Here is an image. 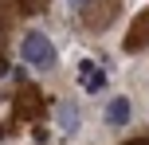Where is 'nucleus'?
Segmentation results:
<instances>
[{
  "mask_svg": "<svg viewBox=\"0 0 149 145\" xmlns=\"http://www.w3.org/2000/svg\"><path fill=\"white\" fill-rule=\"evenodd\" d=\"M20 59L28 67H36V71H47V67H55V43L43 31H28L20 39Z\"/></svg>",
  "mask_w": 149,
  "mask_h": 145,
  "instance_id": "f257e3e1",
  "label": "nucleus"
},
{
  "mask_svg": "<svg viewBox=\"0 0 149 145\" xmlns=\"http://www.w3.org/2000/svg\"><path fill=\"white\" fill-rule=\"evenodd\" d=\"M79 83L86 94H98V90H106V71L94 59H79Z\"/></svg>",
  "mask_w": 149,
  "mask_h": 145,
  "instance_id": "f03ea898",
  "label": "nucleus"
},
{
  "mask_svg": "<svg viewBox=\"0 0 149 145\" xmlns=\"http://www.w3.org/2000/svg\"><path fill=\"white\" fill-rule=\"evenodd\" d=\"M130 98H110L106 102V122L110 126H130Z\"/></svg>",
  "mask_w": 149,
  "mask_h": 145,
  "instance_id": "7ed1b4c3",
  "label": "nucleus"
},
{
  "mask_svg": "<svg viewBox=\"0 0 149 145\" xmlns=\"http://www.w3.org/2000/svg\"><path fill=\"white\" fill-rule=\"evenodd\" d=\"M55 118H59V126H63L67 133L79 130V106H71V102H63V106L55 110Z\"/></svg>",
  "mask_w": 149,
  "mask_h": 145,
  "instance_id": "20e7f679",
  "label": "nucleus"
},
{
  "mask_svg": "<svg viewBox=\"0 0 149 145\" xmlns=\"http://www.w3.org/2000/svg\"><path fill=\"white\" fill-rule=\"evenodd\" d=\"M134 145H149V141H134Z\"/></svg>",
  "mask_w": 149,
  "mask_h": 145,
  "instance_id": "39448f33",
  "label": "nucleus"
},
{
  "mask_svg": "<svg viewBox=\"0 0 149 145\" xmlns=\"http://www.w3.org/2000/svg\"><path fill=\"white\" fill-rule=\"evenodd\" d=\"M71 4H82V0H71Z\"/></svg>",
  "mask_w": 149,
  "mask_h": 145,
  "instance_id": "423d86ee",
  "label": "nucleus"
}]
</instances>
